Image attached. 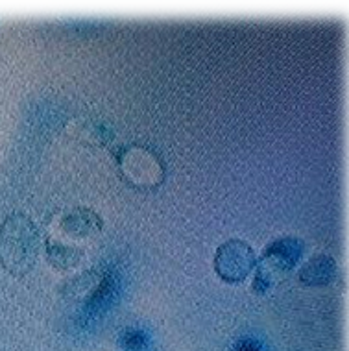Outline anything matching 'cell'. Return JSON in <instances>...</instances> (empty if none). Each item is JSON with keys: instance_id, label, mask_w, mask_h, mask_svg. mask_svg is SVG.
I'll return each instance as SVG.
<instances>
[{"instance_id": "obj_1", "label": "cell", "mask_w": 349, "mask_h": 351, "mask_svg": "<svg viewBox=\"0 0 349 351\" xmlns=\"http://www.w3.org/2000/svg\"><path fill=\"white\" fill-rule=\"evenodd\" d=\"M41 248L39 230L25 213H12L0 226V263L8 272L25 276L36 267Z\"/></svg>"}, {"instance_id": "obj_2", "label": "cell", "mask_w": 349, "mask_h": 351, "mask_svg": "<svg viewBox=\"0 0 349 351\" xmlns=\"http://www.w3.org/2000/svg\"><path fill=\"white\" fill-rule=\"evenodd\" d=\"M301 255H303V241L296 237H281L268 244L255 265L253 291L257 294H265L268 289H272L294 270Z\"/></svg>"}, {"instance_id": "obj_3", "label": "cell", "mask_w": 349, "mask_h": 351, "mask_svg": "<svg viewBox=\"0 0 349 351\" xmlns=\"http://www.w3.org/2000/svg\"><path fill=\"white\" fill-rule=\"evenodd\" d=\"M119 172L132 187L154 191L163 185L167 169L156 152L143 145H128L117 154Z\"/></svg>"}, {"instance_id": "obj_4", "label": "cell", "mask_w": 349, "mask_h": 351, "mask_svg": "<svg viewBox=\"0 0 349 351\" xmlns=\"http://www.w3.org/2000/svg\"><path fill=\"white\" fill-rule=\"evenodd\" d=\"M213 265L220 279L228 283H241L253 272L257 265V255L246 241L229 239L218 246Z\"/></svg>"}, {"instance_id": "obj_5", "label": "cell", "mask_w": 349, "mask_h": 351, "mask_svg": "<svg viewBox=\"0 0 349 351\" xmlns=\"http://www.w3.org/2000/svg\"><path fill=\"white\" fill-rule=\"evenodd\" d=\"M102 217L91 207H73L63 213L60 218V230L63 231V235L71 239L97 235L98 231H102Z\"/></svg>"}, {"instance_id": "obj_6", "label": "cell", "mask_w": 349, "mask_h": 351, "mask_svg": "<svg viewBox=\"0 0 349 351\" xmlns=\"http://www.w3.org/2000/svg\"><path fill=\"white\" fill-rule=\"evenodd\" d=\"M65 134L87 146H104L113 139V128L98 119H74L67 124Z\"/></svg>"}, {"instance_id": "obj_7", "label": "cell", "mask_w": 349, "mask_h": 351, "mask_svg": "<svg viewBox=\"0 0 349 351\" xmlns=\"http://www.w3.org/2000/svg\"><path fill=\"white\" fill-rule=\"evenodd\" d=\"M337 278V263L331 255L316 254L300 268L298 279L307 287H325Z\"/></svg>"}, {"instance_id": "obj_8", "label": "cell", "mask_w": 349, "mask_h": 351, "mask_svg": "<svg viewBox=\"0 0 349 351\" xmlns=\"http://www.w3.org/2000/svg\"><path fill=\"white\" fill-rule=\"evenodd\" d=\"M47 261L61 272H67L71 268H76L82 261V250L76 244L65 243L61 239L56 237H49L47 239Z\"/></svg>"}, {"instance_id": "obj_9", "label": "cell", "mask_w": 349, "mask_h": 351, "mask_svg": "<svg viewBox=\"0 0 349 351\" xmlns=\"http://www.w3.org/2000/svg\"><path fill=\"white\" fill-rule=\"evenodd\" d=\"M100 281H102V276L95 270H91V272H85L78 278H74L73 281H69L65 287V294L73 298H85V303H87L97 291Z\"/></svg>"}, {"instance_id": "obj_10", "label": "cell", "mask_w": 349, "mask_h": 351, "mask_svg": "<svg viewBox=\"0 0 349 351\" xmlns=\"http://www.w3.org/2000/svg\"><path fill=\"white\" fill-rule=\"evenodd\" d=\"M122 344L128 351H141L146 346V337L137 329H128L122 337Z\"/></svg>"}, {"instance_id": "obj_11", "label": "cell", "mask_w": 349, "mask_h": 351, "mask_svg": "<svg viewBox=\"0 0 349 351\" xmlns=\"http://www.w3.org/2000/svg\"><path fill=\"white\" fill-rule=\"evenodd\" d=\"M235 351H263L261 346L255 342V340H241L239 344L235 346Z\"/></svg>"}]
</instances>
